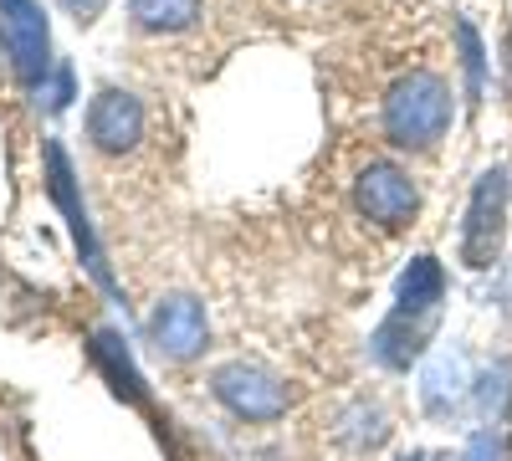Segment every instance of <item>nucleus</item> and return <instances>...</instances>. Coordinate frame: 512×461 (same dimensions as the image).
Segmentation results:
<instances>
[{
	"label": "nucleus",
	"instance_id": "nucleus-12",
	"mask_svg": "<svg viewBox=\"0 0 512 461\" xmlns=\"http://www.w3.org/2000/svg\"><path fill=\"white\" fill-rule=\"evenodd\" d=\"M139 31H185L200 16V0H128Z\"/></svg>",
	"mask_w": 512,
	"mask_h": 461
},
{
	"label": "nucleus",
	"instance_id": "nucleus-2",
	"mask_svg": "<svg viewBox=\"0 0 512 461\" xmlns=\"http://www.w3.org/2000/svg\"><path fill=\"white\" fill-rule=\"evenodd\" d=\"M507 195L512 180L507 170H487L472 190V205H466V226H461V262L466 267H492L502 251V231H507Z\"/></svg>",
	"mask_w": 512,
	"mask_h": 461
},
{
	"label": "nucleus",
	"instance_id": "nucleus-8",
	"mask_svg": "<svg viewBox=\"0 0 512 461\" xmlns=\"http://www.w3.org/2000/svg\"><path fill=\"white\" fill-rule=\"evenodd\" d=\"M88 139L103 149V154H128L139 139H144V108L134 93H118V88H103L88 108Z\"/></svg>",
	"mask_w": 512,
	"mask_h": 461
},
{
	"label": "nucleus",
	"instance_id": "nucleus-16",
	"mask_svg": "<svg viewBox=\"0 0 512 461\" xmlns=\"http://www.w3.org/2000/svg\"><path fill=\"white\" fill-rule=\"evenodd\" d=\"M461 461H502V451H497V441L492 436H472V446H466V456Z\"/></svg>",
	"mask_w": 512,
	"mask_h": 461
},
{
	"label": "nucleus",
	"instance_id": "nucleus-1",
	"mask_svg": "<svg viewBox=\"0 0 512 461\" xmlns=\"http://www.w3.org/2000/svg\"><path fill=\"white\" fill-rule=\"evenodd\" d=\"M451 129V88L436 72L400 77L384 98V134L400 149H431Z\"/></svg>",
	"mask_w": 512,
	"mask_h": 461
},
{
	"label": "nucleus",
	"instance_id": "nucleus-17",
	"mask_svg": "<svg viewBox=\"0 0 512 461\" xmlns=\"http://www.w3.org/2000/svg\"><path fill=\"white\" fill-rule=\"evenodd\" d=\"M62 6H67L77 21H98V11L108 6V0H62Z\"/></svg>",
	"mask_w": 512,
	"mask_h": 461
},
{
	"label": "nucleus",
	"instance_id": "nucleus-13",
	"mask_svg": "<svg viewBox=\"0 0 512 461\" xmlns=\"http://www.w3.org/2000/svg\"><path fill=\"white\" fill-rule=\"evenodd\" d=\"M420 395H425V410H446V400H456V395H461V364H456L451 354L431 359V369H425V385H420Z\"/></svg>",
	"mask_w": 512,
	"mask_h": 461
},
{
	"label": "nucleus",
	"instance_id": "nucleus-6",
	"mask_svg": "<svg viewBox=\"0 0 512 461\" xmlns=\"http://www.w3.org/2000/svg\"><path fill=\"white\" fill-rule=\"evenodd\" d=\"M216 400L241 421H277L287 410V385L256 364H226L216 374Z\"/></svg>",
	"mask_w": 512,
	"mask_h": 461
},
{
	"label": "nucleus",
	"instance_id": "nucleus-15",
	"mask_svg": "<svg viewBox=\"0 0 512 461\" xmlns=\"http://www.w3.org/2000/svg\"><path fill=\"white\" fill-rule=\"evenodd\" d=\"M47 103H52V108H67V103H72V67H67V62L57 67V82H52V98H47Z\"/></svg>",
	"mask_w": 512,
	"mask_h": 461
},
{
	"label": "nucleus",
	"instance_id": "nucleus-14",
	"mask_svg": "<svg viewBox=\"0 0 512 461\" xmlns=\"http://www.w3.org/2000/svg\"><path fill=\"white\" fill-rule=\"evenodd\" d=\"M456 41H461V67H466V93H472V103L482 98V82H487V57H482V36L472 21L456 26Z\"/></svg>",
	"mask_w": 512,
	"mask_h": 461
},
{
	"label": "nucleus",
	"instance_id": "nucleus-9",
	"mask_svg": "<svg viewBox=\"0 0 512 461\" xmlns=\"http://www.w3.org/2000/svg\"><path fill=\"white\" fill-rule=\"evenodd\" d=\"M431 318H436V313H400V308H395V318H390V323H379L374 344H369L374 359H379V364H390V369H410V359L425 349Z\"/></svg>",
	"mask_w": 512,
	"mask_h": 461
},
{
	"label": "nucleus",
	"instance_id": "nucleus-7",
	"mask_svg": "<svg viewBox=\"0 0 512 461\" xmlns=\"http://www.w3.org/2000/svg\"><path fill=\"white\" fill-rule=\"evenodd\" d=\"M149 339L164 359H195L210 339V323H205V308L195 298H164L149 318Z\"/></svg>",
	"mask_w": 512,
	"mask_h": 461
},
{
	"label": "nucleus",
	"instance_id": "nucleus-5",
	"mask_svg": "<svg viewBox=\"0 0 512 461\" xmlns=\"http://www.w3.org/2000/svg\"><path fill=\"white\" fill-rule=\"evenodd\" d=\"M354 205H359V216H369L374 226L400 231L415 216L420 190H415V180L405 170H395V164H369V170L354 180Z\"/></svg>",
	"mask_w": 512,
	"mask_h": 461
},
{
	"label": "nucleus",
	"instance_id": "nucleus-11",
	"mask_svg": "<svg viewBox=\"0 0 512 461\" xmlns=\"http://www.w3.org/2000/svg\"><path fill=\"white\" fill-rule=\"evenodd\" d=\"M93 359L103 364V374L113 380V390H118L128 405H144V400H149V390H144L139 369H134V359H128V349H123L118 333H108V328L98 333V339H93Z\"/></svg>",
	"mask_w": 512,
	"mask_h": 461
},
{
	"label": "nucleus",
	"instance_id": "nucleus-3",
	"mask_svg": "<svg viewBox=\"0 0 512 461\" xmlns=\"http://www.w3.org/2000/svg\"><path fill=\"white\" fill-rule=\"evenodd\" d=\"M0 31H6V52L11 67L26 88H47L52 72V36H47V16L36 0H0Z\"/></svg>",
	"mask_w": 512,
	"mask_h": 461
},
{
	"label": "nucleus",
	"instance_id": "nucleus-18",
	"mask_svg": "<svg viewBox=\"0 0 512 461\" xmlns=\"http://www.w3.org/2000/svg\"><path fill=\"white\" fill-rule=\"evenodd\" d=\"M405 461H420V456H405Z\"/></svg>",
	"mask_w": 512,
	"mask_h": 461
},
{
	"label": "nucleus",
	"instance_id": "nucleus-4",
	"mask_svg": "<svg viewBox=\"0 0 512 461\" xmlns=\"http://www.w3.org/2000/svg\"><path fill=\"white\" fill-rule=\"evenodd\" d=\"M47 185H52V200L62 205L67 226H72V241H77V251H82V262H88V272L98 277V287H103V292H113V298H118V287H113V272H108L103 251H98V241H93V221H88V205L77 200V180H72L67 149H62L57 139L47 144Z\"/></svg>",
	"mask_w": 512,
	"mask_h": 461
},
{
	"label": "nucleus",
	"instance_id": "nucleus-10",
	"mask_svg": "<svg viewBox=\"0 0 512 461\" xmlns=\"http://www.w3.org/2000/svg\"><path fill=\"white\" fill-rule=\"evenodd\" d=\"M441 298H446V272H441V262H436V257H415V262L405 267L400 287H395V308H400V313H436Z\"/></svg>",
	"mask_w": 512,
	"mask_h": 461
}]
</instances>
